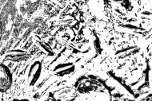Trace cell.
<instances>
[{
  "label": "cell",
  "instance_id": "cell-1",
  "mask_svg": "<svg viewBox=\"0 0 152 101\" xmlns=\"http://www.w3.org/2000/svg\"><path fill=\"white\" fill-rule=\"evenodd\" d=\"M41 72V64L39 61H35V63L30 66L29 69V73H28V78L30 79V77H32L30 82V85H34L35 82L38 80L40 75Z\"/></svg>",
  "mask_w": 152,
  "mask_h": 101
},
{
  "label": "cell",
  "instance_id": "cell-7",
  "mask_svg": "<svg viewBox=\"0 0 152 101\" xmlns=\"http://www.w3.org/2000/svg\"><path fill=\"white\" fill-rule=\"evenodd\" d=\"M123 27H125V28H128V29H141V30H144L143 29H142V28H139V27H137V26H131V25H123Z\"/></svg>",
  "mask_w": 152,
  "mask_h": 101
},
{
  "label": "cell",
  "instance_id": "cell-2",
  "mask_svg": "<svg viewBox=\"0 0 152 101\" xmlns=\"http://www.w3.org/2000/svg\"><path fill=\"white\" fill-rule=\"evenodd\" d=\"M29 58V55L27 52L19 53H7L5 57L6 60H10L14 62H19L22 60H25Z\"/></svg>",
  "mask_w": 152,
  "mask_h": 101
},
{
  "label": "cell",
  "instance_id": "cell-5",
  "mask_svg": "<svg viewBox=\"0 0 152 101\" xmlns=\"http://www.w3.org/2000/svg\"><path fill=\"white\" fill-rule=\"evenodd\" d=\"M37 44L39 45L44 51H46L47 53H48L50 54V55H54V53H53V52L51 51V49H50V48L49 45H47V44H45V43H43V42H37Z\"/></svg>",
  "mask_w": 152,
  "mask_h": 101
},
{
  "label": "cell",
  "instance_id": "cell-3",
  "mask_svg": "<svg viewBox=\"0 0 152 101\" xmlns=\"http://www.w3.org/2000/svg\"><path fill=\"white\" fill-rule=\"evenodd\" d=\"M0 72L4 75L5 78L8 80L10 83L12 82V75H11L10 70L8 69V68L5 66L3 64H0Z\"/></svg>",
  "mask_w": 152,
  "mask_h": 101
},
{
  "label": "cell",
  "instance_id": "cell-4",
  "mask_svg": "<svg viewBox=\"0 0 152 101\" xmlns=\"http://www.w3.org/2000/svg\"><path fill=\"white\" fill-rule=\"evenodd\" d=\"M74 70V66L72 65L71 68H66V69H64V70H61L58 73H56V75H58L60 76H64V75H67V74H70L71 73H72L73 71Z\"/></svg>",
  "mask_w": 152,
  "mask_h": 101
},
{
  "label": "cell",
  "instance_id": "cell-8",
  "mask_svg": "<svg viewBox=\"0 0 152 101\" xmlns=\"http://www.w3.org/2000/svg\"><path fill=\"white\" fill-rule=\"evenodd\" d=\"M50 1L53 2V3H58V2L57 1V0H50Z\"/></svg>",
  "mask_w": 152,
  "mask_h": 101
},
{
  "label": "cell",
  "instance_id": "cell-6",
  "mask_svg": "<svg viewBox=\"0 0 152 101\" xmlns=\"http://www.w3.org/2000/svg\"><path fill=\"white\" fill-rule=\"evenodd\" d=\"M71 65H72V63H65V64H60V65H57V66L55 68L54 70H55V71H56V70H58V69L63 68H67V67L71 66Z\"/></svg>",
  "mask_w": 152,
  "mask_h": 101
}]
</instances>
